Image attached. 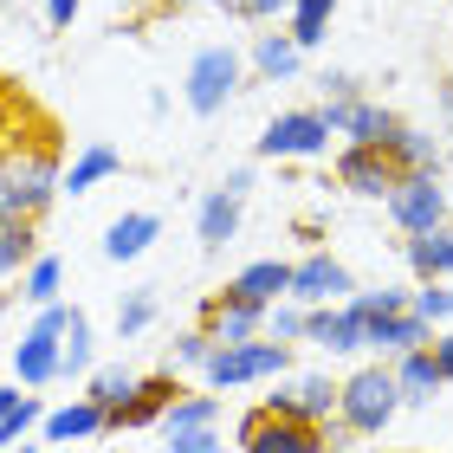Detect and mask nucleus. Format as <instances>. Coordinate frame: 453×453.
<instances>
[{
    "label": "nucleus",
    "mask_w": 453,
    "mask_h": 453,
    "mask_svg": "<svg viewBox=\"0 0 453 453\" xmlns=\"http://www.w3.org/2000/svg\"><path fill=\"white\" fill-rule=\"evenodd\" d=\"M78 7H85V0H39V13H46L52 33H72L78 27Z\"/></svg>",
    "instance_id": "40"
},
{
    "label": "nucleus",
    "mask_w": 453,
    "mask_h": 453,
    "mask_svg": "<svg viewBox=\"0 0 453 453\" xmlns=\"http://www.w3.org/2000/svg\"><path fill=\"white\" fill-rule=\"evenodd\" d=\"M285 13H292V0H234V19L246 27H279Z\"/></svg>",
    "instance_id": "39"
},
{
    "label": "nucleus",
    "mask_w": 453,
    "mask_h": 453,
    "mask_svg": "<svg viewBox=\"0 0 453 453\" xmlns=\"http://www.w3.org/2000/svg\"><path fill=\"white\" fill-rule=\"evenodd\" d=\"M265 337H273V343H304V304L298 298L265 304Z\"/></svg>",
    "instance_id": "37"
},
{
    "label": "nucleus",
    "mask_w": 453,
    "mask_h": 453,
    "mask_svg": "<svg viewBox=\"0 0 453 453\" xmlns=\"http://www.w3.org/2000/svg\"><path fill=\"white\" fill-rule=\"evenodd\" d=\"M208 357H214V337L201 331V324L175 331V343H169V369H175V376H201V369H208Z\"/></svg>",
    "instance_id": "34"
},
{
    "label": "nucleus",
    "mask_w": 453,
    "mask_h": 453,
    "mask_svg": "<svg viewBox=\"0 0 453 453\" xmlns=\"http://www.w3.org/2000/svg\"><path fill=\"white\" fill-rule=\"evenodd\" d=\"M7 453H46V441H19V447H7Z\"/></svg>",
    "instance_id": "47"
},
{
    "label": "nucleus",
    "mask_w": 453,
    "mask_h": 453,
    "mask_svg": "<svg viewBox=\"0 0 453 453\" xmlns=\"http://www.w3.org/2000/svg\"><path fill=\"white\" fill-rule=\"evenodd\" d=\"M39 421H46V402H39V388H27L13 415H0V453L19 447V441H33V434H39Z\"/></svg>",
    "instance_id": "35"
},
{
    "label": "nucleus",
    "mask_w": 453,
    "mask_h": 453,
    "mask_svg": "<svg viewBox=\"0 0 453 453\" xmlns=\"http://www.w3.org/2000/svg\"><path fill=\"white\" fill-rule=\"evenodd\" d=\"M408 311L427 318L434 331H447L453 324V279H415L408 285Z\"/></svg>",
    "instance_id": "33"
},
{
    "label": "nucleus",
    "mask_w": 453,
    "mask_h": 453,
    "mask_svg": "<svg viewBox=\"0 0 453 453\" xmlns=\"http://www.w3.org/2000/svg\"><path fill=\"white\" fill-rule=\"evenodd\" d=\"M343 304L363 318V331H369L376 318H388V311H408V285H376V292H363V285H357V292H349Z\"/></svg>",
    "instance_id": "36"
},
{
    "label": "nucleus",
    "mask_w": 453,
    "mask_h": 453,
    "mask_svg": "<svg viewBox=\"0 0 453 453\" xmlns=\"http://www.w3.org/2000/svg\"><path fill=\"white\" fill-rule=\"evenodd\" d=\"M273 395H259L265 415H279V421H311L324 427L337 415V376L331 369H285L279 382H265Z\"/></svg>",
    "instance_id": "7"
},
{
    "label": "nucleus",
    "mask_w": 453,
    "mask_h": 453,
    "mask_svg": "<svg viewBox=\"0 0 453 453\" xmlns=\"http://www.w3.org/2000/svg\"><path fill=\"white\" fill-rule=\"evenodd\" d=\"M388 162H395L402 175H447V142H441L434 130L402 123V130L388 136Z\"/></svg>",
    "instance_id": "23"
},
{
    "label": "nucleus",
    "mask_w": 453,
    "mask_h": 453,
    "mask_svg": "<svg viewBox=\"0 0 453 453\" xmlns=\"http://www.w3.org/2000/svg\"><path fill=\"white\" fill-rule=\"evenodd\" d=\"M395 369V388H402V408H434V395L447 388V376H441V363H434V349H408V357H395L388 363Z\"/></svg>",
    "instance_id": "24"
},
{
    "label": "nucleus",
    "mask_w": 453,
    "mask_h": 453,
    "mask_svg": "<svg viewBox=\"0 0 453 453\" xmlns=\"http://www.w3.org/2000/svg\"><path fill=\"white\" fill-rule=\"evenodd\" d=\"M402 259L415 279H453V214L441 226H427V234H408L402 240Z\"/></svg>",
    "instance_id": "25"
},
{
    "label": "nucleus",
    "mask_w": 453,
    "mask_h": 453,
    "mask_svg": "<svg viewBox=\"0 0 453 453\" xmlns=\"http://www.w3.org/2000/svg\"><path fill=\"white\" fill-rule=\"evenodd\" d=\"M162 453H226L220 421H208V427H181V434H162Z\"/></svg>",
    "instance_id": "38"
},
{
    "label": "nucleus",
    "mask_w": 453,
    "mask_h": 453,
    "mask_svg": "<svg viewBox=\"0 0 453 453\" xmlns=\"http://www.w3.org/2000/svg\"><path fill=\"white\" fill-rule=\"evenodd\" d=\"M240 220H246V201H240V195H226L220 181H214V188L195 201V240H201V253H208V259L226 253V246L240 240Z\"/></svg>",
    "instance_id": "15"
},
{
    "label": "nucleus",
    "mask_w": 453,
    "mask_h": 453,
    "mask_svg": "<svg viewBox=\"0 0 453 453\" xmlns=\"http://www.w3.org/2000/svg\"><path fill=\"white\" fill-rule=\"evenodd\" d=\"M304 52L292 33H253V46H246V78H259V85H292L304 72Z\"/></svg>",
    "instance_id": "16"
},
{
    "label": "nucleus",
    "mask_w": 453,
    "mask_h": 453,
    "mask_svg": "<svg viewBox=\"0 0 453 453\" xmlns=\"http://www.w3.org/2000/svg\"><path fill=\"white\" fill-rule=\"evenodd\" d=\"M304 343L324 349V357H363L369 331H363V318L349 311V304H311V311H304Z\"/></svg>",
    "instance_id": "14"
},
{
    "label": "nucleus",
    "mask_w": 453,
    "mask_h": 453,
    "mask_svg": "<svg viewBox=\"0 0 453 453\" xmlns=\"http://www.w3.org/2000/svg\"><path fill=\"white\" fill-rule=\"evenodd\" d=\"M19 395H27L19 382H0V415H13V408H19Z\"/></svg>",
    "instance_id": "46"
},
{
    "label": "nucleus",
    "mask_w": 453,
    "mask_h": 453,
    "mask_svg": "<svg viewBox=\"0 0 453 453\" xmlns=\"http://www.w3.org/2000/svg\"><path fill=\"white\" fill-rule=\"evenodd\" d=\"M156 240H162V214L156 208H130V214H117L104 226V259L111 265H136Z\"/></svg>",
    "instance_id": "20"
},
{
    "label": "nucleus",
    "mask_w": 453,
    "mask_h": 453,
    "mask_svg": "<svg viewBox=\"0 0 453 453\" xmlns=\"http://www.w3.org/2000/svg\"><path fill=\"white\" fill-rule=\"evenodd\" d=\"M220 292L265 311V304H279L285 292H292V259H253V265H240V273L220 285Z\"/></svg>",
    "instance_id": "21"
},
{
    "label": "nucleus",
    "mask_w": 453,
    "mask_h": 453,
    "mask_svg": "<svg viewBox=\"0 0 453 453\" xmlns=\"http://www.w3.org/2000/svg\"><path fill=\"white\" fill-rule=\"evenodd\" d=\"M19 298H27L33 311H39V304H58V298H65V259H58V253H39L27 273H19Z\"/></svg>",
    "instance_id": "31"
},
{
    "label": "nucleus",
    "mask_w": 453,
    "mask_h": 453,
    "mask_svg": "<svg viewBox=\"0 0 453 453\" xmlns=\"http://www.w3.org/2000/svg\"><path fill=\"white\" fill-rule=\"evenodd\" d=\"M65 318H72V304L58 298V304H39L33 324L19 331V343H13V382L19 388H52L58 382V337H65Z\"/></svg>",
    "instance_id": "5"
},
{
    "label": "nucleus",
    "mask_w": 453,
    "mask_h": 453,
    "mask_svg": "<svg viewBox=\"0 0 453 453\" xmlns=\"http://www.w3.org/2000/svg\"><path fill=\"white\" fill-rule=\"evenodd\" d=\"M421 343H434V324L415 318V311H388L369 324V343H363V357H376V363H395L408 357V349H421Z\"/></svg>",
    "instance_id": "19"
},
{
    "label": "nucleus",
    "mask_w": 453,
    "mask_h": 453,
    "mask_svg": "<svg viewBox=\"0 0 453 453\" xmlns=\"http://www.w3.org/2000/svg\"><path fill=\"white\" fill-rule=\"evenodd\" d=\"M7 304H13V298H7V292H0V318H7Z\"/></svg>",
    "instance_id": "48"
},
{
    "label": "nucleus",
    "mask_w": 453,
    "mask_h": 453,
    "mask_svg": "<svg viewBox=\"0 0 453 453\" xmlns=\"http://www.w3.org/2000/svg\"><path fill=\"white\" fill-rule=\"evenodd\" d=\"M349 292H357V273H349V265L337 259V253H304V259H292V292L285 298H298L304 311H311V304H343Z\"/></svg>",
    "instance_id": "11"
},
{
    "label": "nucleus",
    "mask_w": 453,
    "mask_h": 453,
    "mask_svg": "<svg viewBox=\"0 0 453 453\" xmlns=\"http://www.w3.org/2000/svg\"><path fill=\"white\" fill-rule=\"evenodd\" d=\"M441 136H447V156H453V85H441Z\"/></svg>",
    "instance_id": "45"
},
{
    "label": "nucleus",
    "mask_w": 453,
    "mask_h": 453,
    "mask_svg": "<svg viewBox=\"0 0 453 453\" xmlns=\"http://www.w3.org/2000/svg\"><path fill=\"white\" fill-rule=\"evenodd\" d=\"M78 388H85V395H91L97 408H104V415H117V408L136 395V369H123V363H97Z\"/></svg>",
    "instance_id": "32"
},
{
    "label": "nucleus",
    "mask_w": 453,
    "mask_h": 453,
    "mask_svg": "<svg viewBox=\"0 0 453 453\" xmlns=\"http://www.w3.org/2000/svg\"><path fill=\"white\" fill-rule=\"evenodd\" d=\"M253 156H259V162H318V156H331V123H324L318 104L279 111V117L253 136Z\"/></svg>",
    "instance_id": "6"
},
{
    "label": "nucleus",
    "mask_w": 453,
    "mask_h": 453,
    "mask_svg": "<svg viewBox=\"0 0 453 453\" xmlns=\"http://www.w3.org/2000/svg\"><path fill=\"white\" fill-rule=\"evenodd\" d=\"M395 415H402V388H395V369H388V363L369 357V363H357V369L337 382V421H343L357 441H376Z\"/></svg>",
    "instance_id": "1"
},
{
    "label": "nucleus",
    "mask_w": 453,
    "mask_h": 453,
    "mask_svg": "<svg viewBox=\"0 0 453 453\" xmlns=\"http://www.w3.org/2000/svg\"><path fill=\"white\" fill-rule=\"evenodd\" d=\"M156 318H162V298H156V285H130V292L117 298V343H136V337H150V331H156Z\"/></svg>",
    "instance_id": "28"
},
{
    "label": "nucleus",
    "mask_w": 453,
    "mask_h": 453,
    "mask_svg": "<svg viewBox=\"0 0 453 453\" xmlns=\"http://www.w3.org/2000/svg\"><path fill=\"white\" fill-rule=\"evenodd\" d=\"M382 214L395 220V234H427V226H441L453 214V201H447V181L441 175H395V188L382 195Z\"/></svg>",
    "instance_id": "8"
},
{
    "label": "nucleus",
    "mask_w": 453,
    "mask_h": 453,
    "mask_svg": "<svg viewBox=\"0 0 453 453\" xmlns=\"http://www.w3.org/2000/svg\"><path fill=\"white\" fill-rule=\"evenodd\" d=\"M208 421H220V395H214L208 382H201V388H181V395L162 408L156 434H181V427H208Z\"/></svg>",
    "instance_id": "27"
},
{
    "label": "nucleus",
    "mask_w": 453,
    "mask_h": 453,
    "mask_svg": "<svg viewBox=\"0 0 453 453\" xmlns=\"http://www.w3.org/2000/svg\"><path fill=\"white\" fill-rule=\"evenodd\" d=\"M324 111V123H331V136H343V142H376V150H388V136L402 130L408 117H395L388 104H376V97H331V104H318Z\"/></svg>",
    "instance_id": "10"
},
{
    "label": "nucleus",
    "mask_w": 453,
    "mask_h": 453,
    "mask_svg": "<svg viewBox=\"0 0 453 453\" xmlns=\"http://www.w3.org/2000/svg\"><path fill=\"white\" fill-rule=\"evenodd\" d=\"M318 91H324V104H331V97H363V78L357 72H324Z\"/></svg>",
    "instance_id": "41"
},
{
    "label": "nucleus",
    "mask_w": 453,
    "mask_h": 453,
    "mask_svg": "<svg viewBox=\"0 0 453 453\" xmlns=\"http://www.w3.org/2000/svg\"><path fill=\"white\" fill-rule=\"evenodd\" d=\"M58 175H65V162L52 150L7 156L0 162V220H46L58 201Z\"/></svg>",
    "instance_id": "3"
},
{
    "label": "nucleus",
    "mask_w": 453,
    "mask_h": 453,
    "mask_svg": "<svg viewBox=\"0 0 453 453\" xmlns=\"http://www.w3.org/2000/svg\"><path fill=\"white\" fill-rule=\"evenodd\" d=\"M201 331H208L214 343H246V337L265 331V311H259V304H240V298L214 292V298H201Z\"/></svg>",
    "instance_id": "22"
},
{
    "label": "nucleus",
    "mask_w": 453,
    "mask_h": 453,
    "mask_svg": "<svg viewBox=\"0 0 453 453\" xmlns=\"http://www.w3.org/2000/svg\"><path fill=\"white\" fill-rule=\"evenodd\" d=\"M39 253V220H0V279H19Z\"/></svg>",
    "instance_id": "29"
},
{
    "label": "nucleus",
    "mask_w": 453,
    "mask_h": 453,
    "mask_svg": "<svg viewBox=\"0 0 453 453\" xmlns=\"http://www.w3.org/2000/svg\"><path fill=\"white\" fill-rule=\"evenodd\" d=\"M331 19H337V0H292V13H285V33H292L304 52H318L324 39H331Z\"/></svg>",
    "instance_id": "30"
},
{
    "label": "nucleus",
    "mask_w": 453,
    "mask_h": 453,
    "mask_svg": "<svg viewBox=\"0 0 453 453\" xmlns=\"http://www.w3.org/2000/svg\"><path fill=\"white\" fill-rule=\"evenodd\" d=\"M447 453H453V447H447Z\"/></svg>",
    "instance_id": "49"
},
{
    "label": "nucleus",
    "mask_w": 453,
    "mask_h": 453,
    "mask_svg": "<svg viewBox=\"0 0 453 453\" xmlns=\"http://www.w3.org/2000/svg\"><path fill=\"white\" fill-rule=\"evenodd\" d=\"M104 434H111V415L85 395V388H78L72 402H52L46 421H39V441L46 447H85V441H104Z\"/></svg>",
    "instance_id": "13"
},
{
    "label": "nucleus",
    "mask_w": 453,
    "mask_h": 453,
    "mask_svg": "<svg viewBox=\"0 0 453 453\" xmlns=\"http://www.w3.org/2000/svg\"><path fill=\"white\" fill-rule=\"evenodd\" d=\"M181 395V376L175 369H162V376H136V395L111 415V434H136V427H156L162 408H169Z\"/></svg>",
    "instance_id": "17"
},
{
    "label": "nucleus",
    "mask_w": 453,
    "mask_h": 453,
    "mask_svg": "<svg viewBox=\"0 0 453 453\" xmlns=\"http://www.w3.org/2000/svg\"><path fill=\"white\" fill-rule=\"evenodd\" d=\"M201 7H214V13H234V0H162V13H201Z\"/></svg>",
    "instance_id": "44"
},
{
    "label": "nucleus",
    "mask_w": 453,
    "mask_h": 453,
    "mask_svg": "<svg viewBox=\"0 0 453 453\" xmlns=\"http://www.w3.org/2000/svg\"><path fill=\"white\" fill-rule=\"evenodd\" d=\"M234 441H240V453H331V447H324V427L279 421V415H265V408H246L240 427H234Z\"/></svg>",
    "instance_id": "9"
},
{
    "label": "nucleus",
    "mask_w": 453,
    "mask_h": 453,
    "mask_svg": "<svg viewBox=\"0 0 453 453\" xmlns=\"http://www.w3.org/2000/svg\"><path fill=\"white\" fill-rule=\"evenodd\" d=\"M292 349H298V343H273L265 331L246 337V343H214L201 382H208L214 395H234V388H265V382H279L285 369H292Z\"/></svg>",
    "instance_id": "2"
},
{
    "label": "nucleus",
    "mask_w": 453,
    "mask_h": 453,
    "mask_svg": "<svg viewBox=\"0 0 453 453\" xmlns=\"http://www.w3.org/2000/svg\"><path fill=\"white\" fill-rule=\"evenodd\" d=\"M427 349H434L441 376H447V388H453V324H447V331H434V343H427Z\"/></svg>",
    "instance_id": "43"
},
{
    "label": "nucleus",
    "mask_w": 453,
    "mask_h": 453,
    "mask_svg": "<svg viewBox=\"0 0 453 453\" xmlns=\"http://www.w3.org/2000/svg\"><path fill=\"white\" fill-rule=\"evenodd\" d=\"M395 162H388V150H376V142H343L337 150V188L357 195V201H382L388 188H395Z\"/></svg>",
    "instance_id": "12"
},
{
    "label": "nucleus",
    "mask_w": 453,
    "mask_h": 453,
    "mask_svg": "<svg viewBox=\"0 0 453 453\" xmlns=\"http://www.w3.org/2000/svg\"><path fill=\"white\" fill-rule=\"evenodd\" d=\"M240 91H246V52L226 46V39L201 46L188 58V72H181V104H188L195 117H220Z\"/></svg>",
    "instance_id": "4"
},
{
    "label": "nucleus",
    "mask_w": 453,
    "mask_h": 453,
    "mask_svg": "<svg viewBox=\"0 0 453 453\" xmlns=\"http://www.w3.org/2000/svg\"><path fill=\"white\" fill-rule=\"evenodd\" d=\"M220 188H226V195H240V201H253V188H259L253 162H240V169H226V175H220Z\"/></svg>",
    "instance_id": "42"
},
{
    "label": "nucleus",
    "mask_w": 453,
    "mask_h": 453,
    "mask_svg": "<svg viewBox=\"0 0 453 453\" xmlns=\"http://www.w3.org/2000/svg\"><path fill=\"white\" fill-rule=\"evenodd\" d=\"M123 175V150L117 142H104V136H91L85 150H78L72 162H65V175H58V195H91V188H104V181H117Z\"/></svg>",
    "instance_id": "18"
},
{
    "label": "nucleus",
    "mask_w": 453,
    "mask_h": 453,
    "mask_svg": "<svg viewBox=\"0 0 453 453\" xmlns=\"http://www.w3.org/2000/svg\"><path fill=\"white\" fill-rule=\"evenodd\" d=\"M97 369V331H91V311L72 304L65 318V337H58V382H85Z\"/></svg>",
    "instance_id": "26"
}]
</instances>
